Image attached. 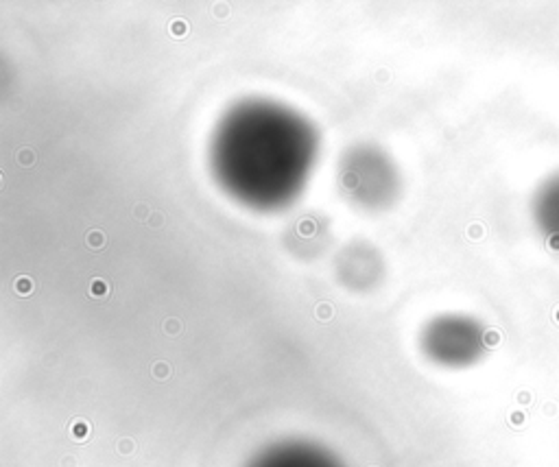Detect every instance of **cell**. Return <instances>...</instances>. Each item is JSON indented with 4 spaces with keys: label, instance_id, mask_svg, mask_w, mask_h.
Returning a JSON list of instances; mask_svg holds the SVG:
<instances>
[{
    "label": "cell",
    "instance_id": "cell-1",
    "mask_svg": "<svg viewBox=\"0 0 559 467\" xmlns=\"http://www.w3.org/2000/svg\"><path fill=\"white\" fill-rule=\"evenodd\" d=\"M319 138L308 118L276 101L236 103L216 125L210 166L243 205L280 210L297 199L317 162Z\"/></svg>",
    "mask_w": 559,
    "mask_h": 467
},
{
    "label": "cell",
    "instance_id": "cell-2",
    "mask_svg": "<svg viewBox=\"0 0 559 467\" xmlns=\"http://www.w3.org/2000/svg\"><path fill=\"white\" fill-rule=\"evenodd\" d=\"M419 345L432 362L463 369L485 356L487 328L470 315H439L421 330Z\"/></svg>",
    "mask_w": 559,
    "mask_h": 467
},
{
    "label": "cell",
    "instance_id": "cell-3",
    "mask_svg": "<svg viewBox=\"0 0 559 467\" xmlns=\"http://www.w3.org/2000/svg\"><path fill=\"white\" fill-rule=\"evenodd\" d=\"M398 170L380 149L369 144L348 151L341 162V188L356 205L380 210L398 195Z\"/></svg>",
    "mask_w": 559,
    "mask_h": 467
},
{
    "label": "cell",
    "instance_id": "cell-4",
    "mask_svg": "<svg viewBox=\"0 0 559 467\" xmlns=\"http://www.w3.org/2000/svg\"><path fill=\"white\" fill-rule=\"evenodd\" d=\"M247 467H345L330 450L310 441H282L262 450Z\"/></svg>",
    "mask_w": 559,
    "mask_h": 467
},
{
    "label": "cell",
    "instance_id": "cell-5",
    "mask_svg": "<svg viewBox=\"0 0 559 467\" xmlns=\"http://www.w3.org/2000/svg\"><path fill=\"white\" fill-rule=\"evenodd\" d=\"M531 218L540 238L559 254V170H553L538 184L531 199Z\"/></svg>",
    "mask_w": 559,
    "mask_h": 467
},
{
    "label": "cell",
    "instance_id": "cell-6",
    "mask_svg": "<svg viewBox=\"0 0 559 467\" xmlns=\"http://www.w3.org/2000/svg\"><path fill=\"white\" fill-rule=\"evenodd\" d=\"M339 277L345 282V286L365 290L371 286V282L380 275V258L376 251H371L369 245H352L341 254L339 260Z\"/></svg>",
    "mask_w": 559,
    "mask_h": 467
}]
</instances>
